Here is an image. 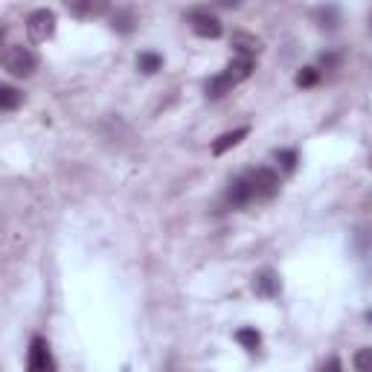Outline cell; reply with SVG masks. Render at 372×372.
<instances>
[{
    "label": "cell",
    "instance_id": "cell-1",
    "mask_svg": "<svg viewBox=\"0 0 372 372\" xmlns=\"http://www.w3.org/2000/svg\"><path fill=\"white\" fill-rule=\"evenodd\" d=\"M35 67H38V58H35V53L24 44H9L4 50V70L9 73V76L15 79H26L35 73Z\"/></svg>",
    "mask_w": 372,
    "mask_h": 372
},
{
    "label": "cell",
    "instance_id": "cell-2",
    "mask_svg": "<svg viewBox=\"0 0 372 372\" xmlns=\"http://www.w3.org/2000/svg\"><path fill=\"white\" fill-rule=\"evenodd\" d=\"M247 183H250V192H253V201H271L277 192H279V175L268 166H259V169H250L247 175Z\"/></svg>",
    "mask_w": 372,
    "mask_h": 372
},
{
    "label": "cell",
    "instance_id": "cell-3",
    "mask_svg": "<svg viewBox=\"0 0 372 372\" xmlns=\"http://www.w3.org/2000/svg\"><path fill=\"white\" fill-rule=\"evenodd\" d=\"M186 21H190V26H192V32L198 35V38H221V35H224V24L218 21V15H212L204 6L190 9Z\"/></svg>",
    "mask_w": 372,
    "mask_h": 372
},
{
    "label": "cell",
    "instance_id": "cell-4",
    "mask_svg": "<svg viewBox=\"0 0 372 372\" xmlns=\"http://www.w3.org/2000/svg\"><path fill=\"white\" fill-rule=\"evenodd\" d=\"M26 372H56V361H53V352H50V343L35 334L29 341V352H26Z\"/></svg>",
    "mask_w": 372,
    "mask_h": 372
},
{
    "label": "cell",
    "instance_id": "cell-5",
    "mask_svg": "<svg viewBox=\"0 0 372 372\" xmlns=\"http://www.w3.org/2000/svg\"><path fill=\"white\" fill-rule=\"evenodd\" d=\"M26 32L32 41H47L56 35V12L53 9H35L26 15Z\"/></svg>",
    "mask_w": 372,
    "mask_h": 372
},
{
    "label": "cell",
    "instance_id": "cell-6",
    "mask_svg": "<svg viewBox=\"0 0 372 372\" xmlns=\"http://www.w3.org/2000/svg\"><path fill=\"white\" fill-rule=\"evenodd\" d=\"M250 288H253L256 296H262V300H277V296L282 294V279H279V274L274 268H262L253 277Z\"/></svg>",
    "mask_w": 372,
    "mask_h": 372
},
{
    "label": "cell",
    "instance_id": "cell-7",
    "mask_svg": "<svg viewBox=\"0 0 372 372\" xmlns=\"http://www.w3.org/2000/svg\"><path fill=\"white\" fill-rule=\"evenodd\" d=\"M253 70H256V61H253V58H242V56H236L233 61H227L224 70H221V76H224V79L236 88V85H242V82H247V79L253 76Z\"/></svg>",
    "mask_w": 372,
    "mask_h": 372
},
{
    "label": "cell",
    "instance_id": "cell-8",
    "mask_svg": "<svg viewBox=\"0 0 372 372\" xmlns=\"http://www.w3.org/2000/svg\"><path fill=\"white\" fill-rule=\"evenodd\" d=\"M224 201L233 207V210H239V207H247L250 201H253V192H250V183H247V177L242 175V177H233L230 180V186H227V195H224Z\"/></svg>",
    "mask_w": 372,
    "mask_h": 372
},
{
    "label": "cell",
    "instance_id": "cell-9",
    "mask_svg": "<svg viewBox=\"0 0 372 372\" xmlns=\"http://www.w3.org/2000/svg\"><path fill=\"white\" fill-rule=\"evenodd\" d=\"M250 134V128L247 125H242V128H233V131H224V134H221L215 143H212V155L215 157H221V155H227L230 152V148H236L244 137Z\"/></svg>",
    "mask_w": 372,
    "mask_h": 372
},
{
    "label": "cell",
    "instance_id": "cell-10",
    "mask_svg": "<svg viewBox=\"0 0 372 372\" xmlns=\"http://www.w3.org/2000/svg\"><path fill=\"white\" fill-rule=\"evenodd\" d=\"M233 47L239 50L242 58H253L256 53H262V41L256 35H247V32H236L233 35Z\"/></svg>",
    "mask_w": 372,
    "mask_h": 372
},
{
    "label": "cell",
    "instance_id": "cell-11",
    "mask_svg": "<svg viewBox=\"0 0 372 372\" xmlns=\"http://www.w3.org/2000/svg\"><path fill=\"white\" fill-rule=\"evenodd\" d=\"M236 341H239V346H242V349H247L250 355L262 349V334H259L253 326H244V329H239V331H236Z\"/></svg>",
    "mask_w": 372,
    "mask_h": 372
},
{
    "label": "cell",
    "instance_id": "cell-12",
    "mask_svg": "<svg viewBox=\"0 0 372 372\" xmlns=\"http://www.w3.org/2000/svg\"><path fill=\"white\" fill-rule=\"evenodd\" d=\"M314 21L320 29H338L341 12H338V6H320V9H314Z\"/></svg>",
    "mask_w": 372,
    "mask_h": 372
},
{
    "label": "cell",
    "instance_id": "cell-13",
    "mask_svg": "<svg viewBox=\"0 0 372 372\" xmlns=\"http://www.w3.org/2000/svg\"><path fill=\"white\" fill-rule=\"evenodd\" d=\"M137 70L145 76H155L157 70H163V56L160 53H140L137 56Z\"/></svg>",
    "mask_w": 372,
    "mask_h": 372
},
{
    "label": "cell",
    "instance_id": "cell-14",
    "mask_svg": "<svg viewBox=\"0 0 372 372\" xmlns=\"http://www.w3.org/2000/svg\"><path fill=\"white\" fill-rule=\"evenodd\" d=\"M233 91V85L224 79V76H221V73H218V76H212L207 85H204V93H207V99H221V96H227Z\"/></svg>",
    "mask_w": 372,
    "mask_h": 372
},
{
    "label": "cell",
    "instance_id": "cell-15",
    "mask_svg": "<svg viewBox=\"0 0 372 372\" xmlns=\"http://www.w3.org/2000/svg\"><path fill=\"white\" fill-rule=\"evenodd\" d=\"M21 102H24V93H21L18 88H12V85H0V108H4L6 114H9V110H15Z\"/></svg>",
    "mask_w": 372,
    "mask_h": 372
},
{
    "label": "cell",
    "instance_id": "cell-16",
    "mask_svg": "<svg viewBox=\"0 0 372 372\" xmlns=\"http://www.w3.org/2000/svg\"><path fill=\"white\" fill-rule=\"evenodd\" d=\"M274 160L279 163L282 172H294L296 163H300V155H296L294 148H277V152H274Z\"/></svg>",
    "mask_w": 372,
    "mask_h": 372
},
{
    "label": "cell",
    "instance_id": "cell-17",
    "mask_svg": "<svg viewBox=\"0 0 372 372\" xmlns=\"http://www.w3.org/2000/svg\"><path fill=\"white\" fill-rule=\"evenodd\" d=\"M67 9L73 12V15H79V18H96V15H102L105 9H108V4H67Z\"/></svg>",
    "mask_w": 372,
    "mask_h": 372
},
{
    "label": "cell",
    "instance_id": "cell-18",
    "mask_svg": "<svg viewBox=\"0 0 372 372\" xmlns=\"http://www.w3.org/2000/svg\"><path fill=\"white\" fill-rule=\"evenodd\" d=\"M296 88H314L320 82V70L317 67H303L300 73H296Z\"/></svg>",
    "mask_w": 372,
    "mask_h": 372
},
{
    "label": "cell",
    "instance_id": "cell-19",
    "mask_svg": "<svg viewBox=\"0 0 372 372\" xmlns=\"http://www.w3.org/2000/svg\"><path fill=\"white\" fill-rule=\"evenodd\" d=\"M352 366H355V372H372V346L358 349L352 358Z\"/></svg>",
    "mask_w": 372,
    "mask_h": 372
},
{
    "label": "cell",
    "instance_id": "cell-20",
    "mask_svg": "<svg viewBox=\"0 0 372 372\" xmlns=\"http://www.w3.org/2000/svg\"><path fill=\"white\" fill-rule=\"evenodd\" d=\"M114 29H120L123 35H131L134 32V15L131 12H117L114 15V24H110Z\"/></svg>",
    "mask_w": 372,
    "mask_h": 372
},
{
    "label": "cell",
    "instance_id": "cell-21",
    "mask_svg": "<svg viewBox=\"0 0 372 372\" xmlns=\"http://www.w3.org/2000/svg\"><path fill=\"white\" fill-rule=\"evenodd\" d=\"M320 372H343V363H341V358H329L326 363H323V369Z\"/></svg>",
    "mask_w": 372,
    "mask_h": 372
},
{
    "label": "cell",
    "instance_id": "cell-22",
    "mask_svg": "<svg viewBox=\"0 0 372 372\" xmlns=\"http://www.w3.org/2000/svg\"><path fill=\"white\" fill-rule=\"evenodd\" d=\"M338 61H341V56H334V53H323V56H320V64H323L326 70L338 67Z\"/></svg>",
    "mask_w": 372,
    "mask_h": 372
},
{
    "label": "cell",
    "instance_id": "cell-23",
    "mask_svg": "<svg viewBox=\"0 0 372 372\" xmlns=\"http://www.w3.org/2000/svg\"><path fill=\"white\" fill-rule=\"evenodd\" d=\"M366 323H372V309H369V311H366Z\"/></svg>",
    "mask_w": 372,
    "mask_h": 372
},
{
    "label": "cell",
    "instance_id": "cell-24",
    "mask_svg": "<svg viewBox=\"0 0 372 372\" xmlns=\"http://www.w3.org/2000/svg\"><path fill=\"white\" fill-rule=\"evenodd\" d=\"M369 26H372V15H369Z\"/></svg>",
    "mask_w": 372,
    "mask_h": 372
},
{
    "label": "cell",
    "instance_id": "cell-25",
    "mask_svg": "<svg viewBox=\"0 0 372 372\" xmlns=\"http://www.w3.org/2000/svg\"><path fill=\"white\" fill-rule=\"evenodd\" d=\"M369 166H372V157H369Z\"/></svg>",
    "mask_w": 372,
    "mask_h": 372
}]
</instances>
